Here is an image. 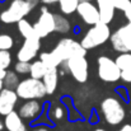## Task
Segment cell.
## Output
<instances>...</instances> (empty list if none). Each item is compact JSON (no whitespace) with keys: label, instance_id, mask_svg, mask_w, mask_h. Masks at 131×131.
I'll use <instances>...</instances> for the list:
<instances>
[{"label":"cell","instance_id":"5","mask_svg":"<svg viewBox=\"0 0 131 131\" xmlns=\"http://www.w3.org/2000/svg\"><path fill=\"white\" fill-rule=\"evenodd\" d=\"M101 111L104 116V120L110 125H118L125 118V108L121 102L113 97H108L102 101Z\"/></svg>","mask_w":131,"mask_h":131},{"label":"cell","instance_id":"32","mask_svg":"<svg viewBox=\"0 0 131 131\" xmlns=\"http://www.w3.org/2000/svg\"><path fill=\"white\" fill-rule=\"evenodd\" d=\"M118 131H131V125H125V126H122Z\"/></svg>","mask_w":131,"mask_h":131},{"label":"cell","instance_id":"2","mask_svg":"<svg viewBox=\"0 0 131 131\" xmlns=\"http://www.w3.org/2000/svg\"><path fill=\"white\" fill-rule=\"evenodd\" d=\"M110 38H111V31H110L108 24L99 22V23L92 26V28H89V31L82 38L80 43L83 45L84 48L90 50V48H94V47L103 45Z\"/></svg>","mask_w":131,"mask_h":131},{"label":"cell","instance_id":"28","mask_svg":"<svg viewBox=\"0 0 131 131\" xmlns=\"http://www.w3.org/2000/svg\"><path fill=\"white\" fill-rule=\"evenodd\" d=\"M124 13H125V17H126V19L129 20V23L131 24V5L129 6V8H127V9H126V10H125V12H124Z\"/></svg>","mask_w":131,"mask_h":131},{"label":"cell","instance_id":"24","mask_svg":"<svg viewBox=\"0 0 131 131\" xmlns=\"http://www.w3.org/2000/svg\"><path fill=\"white\" fill-rule=\"evenodd\" d=\"M12 64V55L9 51H0V68L3 69H8Z\"/></svg>","mask_w":131,"mask_h":131},{"label":"cell","instance_id":"23","mask_svg":"<svg viewBox=\"0 0 131 131\" xmlns=\"http://www.w3.org/2000/svg\"><path fill=\"white\" fill-rule=\"evenodd\" d=\"M14 45L13 38L9 36V35H0V51L4 50V51H9Z\"/></svg>","mask_w":131,"mask_h":131},{"label":"cell","instance_id":"21","mask_svg":"<svg viewBox=\"0 0 131 131\" xmlns=\"http://www.w3.org/2000/svg\"><path fill=\"white\" fill-rule=\"evenodd\" d=\"M116 62L121 71H131V52H124L116 57Z\"/></svg>","mask_w":131,"mask_h":131},{"label":"cell","instance_id":"33","mask_svg":"<svg viewBox=\"0 0 131 131\" xmlns=\"http://www.w3.org/2000/svg\"><path fill=\"white\" fill-rule=\"evenodd\" d=\"M33 131H48L46 127H37V129H35Z\"/></svg>","mask_w":131,"mask_h":131},{"label":"cell","instance_id":"13","mask_svg":"<svg viewBox=\"0 0 131 131\" xmlns=\"http://www.w3.org/2000/svg\"><path fill=\"white\" fill-rule=\"evenodd\" d=\"M42 111V106L36 99H28L26 103H23L19 108V115L22 118L26 120H33L36 118Z\"/></svg>","mask_w":131,"mask_h":131},{"label":"cell","instance_id":"35","mask_svg":"<svg viewBox=\"0 0 131 131\" xmlns=\"http://www.w3.org/2000/svg\"><path fill=\"white\" fill-rule=\"evenodd\" d=\"M3 85H4V82H0V92H1V89H3Z\"/></svg>","mask_w":131,"mask_h":131},{"label":"cell","instance_id":"15","mask_svg":"<svg viewBox=\"0 0 131 131\" xmlns=\"http://www.w3.org/2000/svg\"><path fill=\"white\" fill-rule=\"evenodd\" d=\"M23 118L20 117L19 112H10L9 115L5 116L4 124H5V129L8 131H26V125L22 121Z\"/></svg>","mask_w":131,"mask_h":131},{"label":"cell","instance_id":"7","mask_svg":"<svg viewBox=\"0 0 131 131\" xmlns=\"http://www.w3.org/2000/svg\"><path fill=\"white\" fill-rule=\"evenodd\" d=\"M66 65H68V71L77 82L85 83L88 80L89 64L85 56H73L66 61Z\"/></svg>","mask_w":131,"mask_h":131},{"label":"cell","instance_id":"1","mask_svg":"<svg viewBox=\"0 0 131 131\" xmlns=\"http://www.w3.org/2000/svg\"><path fill=\"white\" fill-rule=\"evenodd\" d=\"M85 55H87V48H84L82 43L71 38H62L59 41V43L51 52L40 53V60L43 61V64L47 68H57L73 56H85Z\"/></svg>","mask_w":131,"mask_h":131},{"label":"cell","instance_id":"4","mask_svg":"<svg viewBox=\"0 0 131 131\" xmlns=\"http://www.w3.org/2000/svg\"><path fill=\"white\" fill-rule=\"evenodd\" d=\"M15 92L23 99H40L47 94L43 82L35 78H27L22 80L15 88Z\"/></svg>","mask_w":131,"mask_h":131},{"label":"cell","instance_id":"27","mask_svg":"<svg viewBox=\"0 0 131 131\" xmlns=\"http://www.w3.org/2000/svg\"><path fill=\"white\" fill-rule=\"evenodd\" d=\"M121 79L126 83H131V71H121Z\"/></svg>","mask_w":131,"mask_h":131},{"label":"cell","instance_id":"36","mask_svg":"<svg viewBox=\"0 0 131 131\" xmlns=\"http://www.w3.org/2000/svg\"><path fill=\"white\" fill-rule=\"evenodd\" d=\"M94 131H106V130H103V129H95Z\"/></svg>","mask_w":131,"mask_h":131},{"label":"cell","instance_id":"31","mask_svg":"<svg viewBox=\"0 0 131 131\" xmlns=\"http://www.w3.org/2000/svg\"><path fill=\"white\" fill-rule=\"evenodd\" d=\"M43 4L46 5H50V4H55V3H59V0H41Z\"/></svg>","mask_w":131,"mask_h":131},{"label":"cell","instance_id":"18","mask_svg":"<svg viewBox=\"0 0 131 131\" xmlns=\"http://www.w3.org/2000/svg\"><path fill=\"white\" fill-rule=\"evenodd\" d=\"M79 3H80L79 0H59V6H60L61 13L69 15L78 10Z\"/></svg>","mask_w":131,"mask_h":131},{"label":"cell","instance_id":"11","mask_svg":"<svg viewBox=\"0 0 131 131\" xmlns=\"http://www.w3.org/2000/svg\"><path fill=\"white\" fill-rule=\"evenodd\" d=\"M77 12H78L79 17L82 18V20L84 23L89 24V26H94V24L101 22V15H99L98 6H95L92 1L79 3V6H78Z\"/></svg>","mask_w":131,"mask_h":131},{"label":"cell","instance_id":"34","mask_svg":"<svg viewBox=\"0 0 131 131\" xmlns=\"http://www.w3.org/2000/svg\"><path fill=\"white\" fill-rule=\"evenodd\" d=\"M5 127V124L3 122V121H0V131H3V129Z\"/></svg>","mask_w":131,"mask_h":131},{"label":"cell","instance_id":"20","mask_svg":"<svg viewBox=\"0 0 131 131\" xmlns=\"http://www.w3.org/2000/svg\"><path fill=\"white\" fill-rule=\"evenodd\" d=\"M18 31H19V33H20L24 38H28V37L36 35L33 26H32L27 19H22V20L18 22ZM36 36H37V35H36Z\"/></svg>","mask_w":131,"mask_h":131},{"label":"cell","instance_id":"19","mask_svg":"<svg viewBox=\"0 0 131 131\" xmlns=\"http://www.w3.org/2000/svg\"><path fill=\"white\" fill-rule=\"evenodd\" d=\"M55 17V32L59 33H68L70 31V22L60 14H53Z\"/></svg>","mask_w":131,"mask_h":131},{"label":"cell","instance_id":"25","mask_svg":"<svg viewBox=\"0 0 131 131\" xmlns=\"http://www.w3.org/2000/svg\"><path fill=\"white\" fill-rule=\"evenodd\" d=\"M15 71L18 74H29L31 71V64L27 61H18L15 64Z\"/></svg>","mask_w":131,"mask_h":131},{"label":"cell","instance_id":"14","mask_svg":"<svg viewBox=\"0 0 131 131\" xmlns=\"http://www.w3.org/2000/svg\"><path fill=\"white\" fill-rule=\"evenodd\" d=\"M97 6L101 15V22L103 23H111L115 15V5L112 0H97Z\"/></svg>","mask_w":131,"mask_h":131},{"label":"cell","instance_id":"29","mask_svg":"<svg viewBox=\"0 0 131 131\" xmlns=\"http://www.w3.org/2000/svg\"><path fill=\"white\" fill-rule=\"evenodd\" d=\"M55 117H56V118H61V117H62V108L57 107V108L55 110Z\"/></svg>","mask_w":131,"mask_h":131},{"label":"cell","instance_id":"16","mask_svg":"<svg viewBox=\"0 0 131 131\" xmlns=\"http://www.w3.org/2000/svg\"><path fill=\"white\" fill-rule=\"evenodd\" d=\"M43 84L46 88L47 94H53V92L57 88L59 83V73H57V68H48L46 75L43 77Z\"/></svg>","mask_w":131,"mask_h":131},{"label":"cell","instance_id":"37","mask_svg":"<svg viewBox=\"0 0 131 131\" xmlns=\"http://www.w3.org/2000/svg\"><path fill=\"white\" fill-rule=\"evenodd\" d=\"M80 3H83V1H92V0H79Z\"/></svg>","mask_w":131,"mask_h":131},{"label":"cell","instance_id":"12","mask_svg":"<svg viewBox=\"0 0 131 131\" xmlns=\"http://www.w3.org/2000/svg\"><path fill=\"white\" fill-rule=\"evenodd\" d=\"M19 95L13 89L3 88L0 92V115H9L14 111V107L18 102Z\"/></svg>","mask_w":131,"mask_h":131},{"label":"cell","instance_id":"10","mask_svg":"<svg viewBox=\"0 0 131 131\" xmlns=\"http://www.w3.org/2000/svg\"><path fill=\"white\" fill-rule=\"evenodd\" d=\"M40 47H41V38L38 36L35 35L28 38H24V42L17 53L18 61H27V62L32 61L36 57Z\"/></svg>","mask_w":131,"mask_h":131},{"label":"cell","instance_id":"17","mask_svg":"<svg viewBox=\"0 0 131 131\" xmlns=\"http://www.w3.org/2000/svg\"><path fill=\"white\" fill-rule=\"evenodd\" d=\"M47 70H48V68L45 65L42 60H36L31 64L29 75H31V78H35V79H43Z\"/></svg>","mask_w":131,"mask_h":131},{"label":"cell","instance_id":"6","mask_svg":"<svg viewBox=\"0 0 131 131\" xmlns=\"http://www.w3.org/2000/svg\"><path fill=\"white\" fill-rule=\"evenodd\" d=\"M98 77L101 80L107 83H115L121 79V69L118 68L116 60L101 56L98 59Z\"/></svg>","mask_w":131,"mask_h":131},{"label":"cell","instance_id":"30","mask_svg":"<svg viewBox=\"0 0 131 131\" xmlns=\"http://www.w3.org/2000/svg\"><path fill=\"white\" fill-rule=\"evenodd\" d=\"M6 75V69H3L0 68V82H4V78Z\"/></svg>","mask_w":131,"mask_h":131},{"label":"cell","instance_id":"22","mask_svg":"<svg viewBox=\"0 0 131 131\" xmlns=\"http://www.w3.org/2000/svg\"><path fill=\"white\" fill-rule=\"evenodd\" d=\"M19 78L17 75V73H13V71H6V75L4 78V87L8 88V89H14V88L18 87L19 84Z\"/></svg>","mask_w":131,"mask_h":131},{"label":"cell","instance_id":"3","mask_svg":"<svg viewBox=\"0 0 131 131\" xmlns=\"http://www.w3.org/2000/svg\"><path fill=\"white\" fill-rule=\"evenodd\" d=\"M32 9L33 8L28 0H12L9 6L0 13V20L5 24L18 23L19 20L24 19V17L28 15Z\"/></svg>","mask_w":131,"mask_h":131},{"label":"cell","instance_id":"8","mask_svg":"<svg viewBox=\"0 0 131 131\" xmlns=\"http://www.w3.org/2000/svg\"><path fill=\"white\" fill-rule=\"evenodd\" d=\"M111 45L112 47L124 53V52H131V24L127 23L122 27H120L113 35H111Z\"/></svg>","mask_w":131,"mask_h":131},{"label":"cell","instance_id":"26","mask_svg":"<svg viewBox=\"0 0 131 131\" xmlns=\"http://www.w3.org/2000/svg\"><path fill=\"white\" fill-rule=\"evenodd\" d=\"M112 3L117 10H122V12H125L131 5V0H112Z\"/></svg>","mask_w":131,"mask_h":131},{"label":"cell","instance_id":"9","mask_svg":"<svg viewBox=\"0 0 131 131\" xmlns=\"http://www.w3.org/2000/svg\"><path fill=\"white\" fill-rule=\"evenodd\" d=\"M33 28H35V33L40 38H45L50 33L55 32V17L52 13L48 12L46 6L41 8V14L37 22L33 24Z\"/></svg>","mask_w":131,"mask_h":131}]
</instances>
